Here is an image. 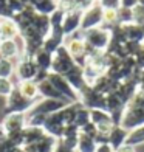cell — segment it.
Wrapping results in <instances>:
<instances>
[{"label":"cell","mask_w":144,"mask_h":152,"mask_svg":"<svg viewBox=\"0 0 144 152\" xmlns=\"http://www.w3.org/2000/svg\"><path fill=\"white\" fill-rule=\"evenodd\" d=\"M19 28L12 19H2L0 20V36L2 40H14L17 37Z\"/></svg>","instance_id":"1"},{"label":"cell","mask_w":144,"mask_h":152,"mask_svg":"<svg viewBox=\"0 0 144 152\" xmlns=\"http://www.w3.org/2000/svg\"><path fill=\"white\" fill-rule=\"evenodd\" d=\"M17 75L22 81H30V78H33L36 75V67H34L31 59H25L22 58L17 65Z\"/></svg>","instance_id":"2"},{"label":"cell","mask_w":144,"mask_h":152,"mask_svg":"<svg viewBox=\"0 0 144 152\" xmlns=\"http://www.w3.org/2000/svg\"><path fill=\"white\" fill-rule=\"evenodd\" d=\"M19 53V45L14 40H2L0 42V56L5 59H12Z\"/></svg>","instance_id":"3"},{"label":"cell","mask_w":144,"mask_h":152,"mask_svg":"<svg viewBox=\"0 0 144 152\" xmlns=\"http://www.w3.org/2000/svg\"><path fill=\"white\" fill-rule=\"evenodd\" d=\"M12 72H14L12 61H11V59H5V58L0 59V78L8 79L9 76L12 75Z\"/></svg>","instance_id":"4"},{"label":"cell","mask_w":144,"mask_h":152,"mask_svg":"<svg viewBox=\"0 0 144 152\" xmlns=\"http://www.w3.org/2000/svg\"><path fill=\"white\" fill-rule=\"evenodd\" d=\"M36 90H37V87H36V84H33V81H22V84H20V92L26 98L34 96L36 95Z\"/></svg>","instance_id":"5"},{"label":"cell","mask_w":144,"mask_h":152,"mask_svg":"<svg viewBox=\"0 0 144 152\" xmlns=\"http://www.w3.org/2000/svg\"><path fill=\"white\" fill-rule=\"evenodd\" d=\"M51 58H50V53H47L45 50L44 51H39L36 54V64L40 67V68H47L48 65H51Z\"/></svg>","instance_id":"6"},{"label":"cell","mask_w":144,"mask_h":152,"mask_svg":"<svg viewBox=\"0 0 144 152\" xmlns=\"http://www.w3.org/2000/svg\"><path fill=\"white\" fill-rule=\"evenodd\" d=\"M11 88H12V84L8 79L0 78V95H8L11 92Z\"/></svg>","instance_id":"7"},{"label":"cell","mask_w":144,"mask_h":152,"mask_svg":"<svg viewBox=\"0 0 144 152\" xmlns=\"http://www.w3.org/2000/svg\"><path fill=\"white\" fill-rule=\"evenodd\" d=\"M0 20H2V19H0ZM0 42H2V36H0Z\"/></svg>","instance_id":"8"}]
</instances>
